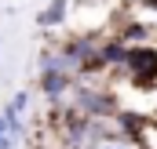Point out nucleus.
<instances>
[{
    "label": "nucleus",
    "instance_id": "nucleus-3",
    "mask_svg": "<svg viewBox=\"0 0 157 149\" xmlns=\"http://www.w3.org/2000/svg\"><path fill=\"white\" fill-rule=\"evenodd\" d=\"M99 47V58H102V66L106 69H117V66H124V55H128V44L124 40H102V44H95Z\"/></svg>",
    "mask_w": 157,
    "mask_h": 149
},
{
    "label": "nucleus",
    "instance_id": "nucleus-4",
    "mask_svg": "<svg viewBox=\"0 0 157 149\" xmlns=\"http://www.w3.org/2000/svg\"><path fill=\"white\" fill-rule=\"evenodd\" d=\"M70 18V0H51L44 11H37V26L51 29V26H62Z\"/></svg>",
    "mask_w": 157,
    "mask_h": 149
},
{
    "label": "nucleus",
    "instance_id": "nucleus-2",
    "mask_svg": "<svg viewBox=\"0 0 157 149\" xmlns=\"http://www.w3.org/2000/svg\"><path fill=\"white\" fill-rule=\"evenodd\" d=\"M70 91H73L70 69H40V95H48L51 102H62Z\"/></svg>",
    "mask_w": 157,
    "mask_h": 149
},
{
    "label": "nucleus",
    "instance_id": "nucleus-8",
    "mask_svg": "<svg viewBox=\"0 0 157 149\" xmlns=\"http://www.w3.org/2000/svg\"><path fill=\"white\" fill-rule=\"evenodd\" d=\"M139 4H143L146 11H154V15H157V0H139Z\"/></svg>",
    "mask_w": 157,
    "mask_h": 149
},
{
    "label": "nucleus",
    "instance_id": "nucleus-1",
    "mask_svg": "<svg viewBox=\"0 0 157 149\" xmlns=\"http://www.w3.org/2000/svg\"><path fill=\"white\" fill-rule=\"evenodd\" d=\"M135 87H157V47L154 44H128L124 66H121Z\"/></svg>",
    "mask_w": 157,
    "mask_h": 149
},
{
    "label": "nucleus",
    "instance_id": "nucleus-6",
    "mask_svg": "<svg viewBox=\"0 0 157 149\" xmlns=\"http://www.w3.org/2000/svg\"><path fill=\"white\" fill-rule=\"evenodd\" d=\"M26 109H29V91H15V98L7 102V113H15V116H22Z\"/></svg>",
    "mask_w": 157,
    "mask_h": 149
},
{
    "label": "nucleus",
    "instance_id": "nucleus-5",
    "mask_svg": "<svg viewBox=\"0 0 157 149\" xmlns=\"http://www.w3.org/2000/svg\"><path fill=\"white\" fill-rule=\"evenodd\" d=\"M146 37H150V26H146V22H132V18H128V22L121 26V40H124V44H143Z\"/></svg>",
    "mask_w": 157,
    "mask_h": 149
},
{
    "label": "nucleus",
    "instance_id": "nucleus-7",
    "mask_svg": "<svg viewBox=\"0 0 157 149\" xmlns=\"http://www.w3.org/2000/svg\"><path fill=\"white\" fill-rule=\"evenodd\" d=\"M15 146V131H11V124L4 120V113H0V149H11Z\"/></svg>",
    "mask_w": 157,
    "mask_h": 149
}]
</instances>
